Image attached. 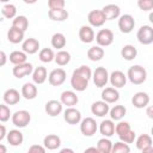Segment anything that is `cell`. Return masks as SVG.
I'll use <instances>...</instances> for the list:
<instances>
[{"mask_svg": "<svg viewBox=\"0 0 153 153\" xmlns=\"http://www.w3.org/2000/svg\"><path fill=\"white\" fill-rule=\"evenodd\" d=\"M131 104L136 108V109H143V108H147L148 104H149V96L148 93L143 92V91H140V92H136L133 98H131Z\"/></svg>", "mask_w": 153, "mask_h": 153, "instance_id": "obj_16", "label": "cell"}, {"mask_svg": "<svg viewBox=\"0 0 153 153\" xmlns=\"http://www.w3.org/2000/svg\"><path fill=\"white\" fill-rule=\"evenodd\" d=\"M87 20H88L91 26L100 27V26H103L105 24L106 18H105V16H104L102 10H92L87 16Z\"/></svg>", "mask_w": 153, "mask_h": 153, "instance_id": "obj_10", "label": "cell"}, {"mask_svg": "<svg viewBox=\"0 0 153 153\" xmlns=\"http://www.w3.org/2000/svg\"><path fill=\"white\" fill-rule=\"evenodd\" d=\"M20 97H22V93H19L18 90H16V88H7L4 92L2 99H4V103L7 104V105H16L17 103H19Z\"/></svg>", "mask_w": 153, "mask_h": 153, "instance_id": "obj_19", "label": "cell"}, {"mask_svg": "<svg viewBox=\"0 0 153 153\" xmlns=\"http://www.w3.org/2000/svg\"><path fill=\"white\" fill-rule=\"evenodd\" d=\"M48 72H47V68L43 67V66H38L33 69L32 72V81L33 84L36 85H41L43 84L47 79H48Z\"/></svg>", "mask_w": 153, "mask_h": 153, "instance_id": "obj_26", "label": "cell"}, {"mask_svg": "<svg viewBox=\"0 0 153 153\" xmlns=\"http://www.w3.org/2000/svg\"><path fill=\"white\" fill-rule=\"evenodd\" d=\"M141 153H153V146L152 147H148V148H146L143 151H141Z\"/></svg>", "mask_w": 153, "mask_h": 153, "instance_id": "obj_53", "label": "cell"}, {"mask_svg": "<svg viewBox=\"0 0 153 153\" xmlns=\"http://www.w3.org/2000/svg\"><path fill=\"white\" fill-rule=\"evenodd\" d=\"M39 49V42L36 38L29 37L26 38L23 43H22V50L26 54V55H32L36 54Z\"/></svg>", "mask_w": 153, "mask_h": 153, "instance_id": "obj_20", "label": "cell"}, {"mask_svg": "<svg viewBox=\"0 0 153 153\" xmlns=\"http://www.w3.org/2000/svg\"><path fill=\"white\" fill-rule=\"evenodd\" d=\"M7 39L8 42L13 43V44H18L20 42H24V32L19 29H16L13 26L10 27L8 32H7Z\"/></svg>", "mask_w": 153, "mask_h": 153, "instance_id": "obj_28", "label": "cell"}, {"mask_svg": "<svg viewBox=\"0 0 153 153\" xmlns=\"http://www.w3.org/2000/svg\"><path fill=\"white\" fill-rule=\"evenodd\" d=\"M114 143L109 140V137H102L97 142V148L100 153H111Z\"/></svg>", "mask_w": 153, "mask_h": 153, "instance_id": "obj_37", "label": "cell"}, {"mask_svg": "<svg viewBox=\"0 0 153 153\" xmlns=\"http://www.w3.org/2000/svg\"><path fill=\"white\" fill-rule=\"evenodd\" d=\"M97 129V122L92 117H86L80 122V131L84 136H93Z\"/></svg>", "mask_w": 153, "mask_h": 153, "instance_id": "obj_6", "label": "cell"}, {"mask_svg": "<svg viewBox=\"0 0 153 153\" xmlns=\"http://www.w3.org/2000/svg\"><path fill=\"white\" fill-rule=\"evenodd\" d=\"M71 61V54L66 50H59L55 54V62L59 66H66Z\"/></svg>", "mask_w": 153, "mask_h": 153, "instance_id": "obj_39", "label": "cell"}, {"mask_svg": "<svg viewBox=\"0 0 153 153\" xmlns=\"http://www.w3.org/2000/svg\"><path fill=\"white\" fill-rule=\"evenodd\" d=\"M135 26V19L131 14H122L118 18V29L122 33H129Z\"/></svg>", "mask_w": 153, "mask_h": 153, "instance_id": "obj_8", "label": "cell"}, {"mask_svg": "<svg viewBox=\"0 0 153 153\" xmlns=\"http://www.w3.org/2000/svg\"><path fill=\"white\" fill-rule=\"evenodd\" d=\"M148 19H149V22L153 24V11L149 12V14H148Z\"/></svg>", "mask_w": 153, "mask_h": 153, "instance_id": "obj_55", "label": "cell"}, {"mask_svg": "<svg viewBox=\"0 0 153 153\" xmlns=\"http://www.w3.org/2000/svg\"><path fill=\"white\" fill-rule=\"evenodd\" d=\"M11 120L13 126H16L17 128H25L31 121V115L26 110H18L12 115Z\"/></svg>", "mask_w": 153, "mask_h": 153, "instance_id": "obj_4", "label": "cell"}, {"mask_svg": "<svg viewBox=\"0 0 153 153\" xmlns=\"http://www.w3.org/2000/svg\"><path fill=\"white\" fill-rule=\"evenodd\" d=\"M135 140H136V134H135L134 130H129L127 134H124L123 136L120 137V141H122L124 143H128V145L129 143H133Z\"/></svg>", "mask_w": 153, "mask_h": 153, "instance_id": "obj_44", "label": "cell"}, {"mask_svg": "<svg viewBox=\"0 0 153 153\" xmlns=\"http://www.w3.org/2000/svg\"><path fill=\"white\" fill-rule=\"evenodd\" d=\"M0 153H6V146L4 143H0Z\"/></svg>", "mask_w": 153, "mask_h": 153, "instance_id": "obj_54", "label": "cell"}, {"mask_svg": "<svg viewBox=\"0 0 153 153\" xmlns=\"http://www.w3.org/2000/svg\"><path fill=\"white\" fill-rule=\"evenodd\" d=\"M129 130H131L130 124H129V122H126V121H120V122L116 124V127H115V133L118 135V137L123 136V135L127 134Z\"/></svg>", "mask_w": 153, "mask_h": 153, "instance_id": "obj_41", "label": "cell"}, {"mask_svg": "<svg viewBox=\"0 0 153 153\" xmlns=\"http://www.w3.org/2000/svg\"><path fill=\"white\" fill-rule=\"evenodd\" d=\"M137 6L142 11H152L153 10V0H139Z\"/></svg>", "mask_w": 153, "mask_h": 153, "instance_id": "obj_45", "label": "cell"}, {"mask_svg": "<svg viewBox=\"0 0 153 153\" xmlns=\"http://www.w3.org/2000/svg\"><path fill=\"white\" fill-rule=\"evenodd\" d=\"M26 153H47V148L42 145H32Z\"/></svg>", "mask_w": 153, "mask_h": 153, "instance_id": "obj_47", "label": "cell"}, {"mask_svg": "<svg viewBox=\"0 0 153 153\" xmlns=\"http://www.w3.org/2000/svg\"><path fill=\"white\" fill-rule=\"evenodd\" d=\"M137 55V50L133 44H126L121 49V56L126 61H133Z\"/></svg>", "mask_w": 153, "mask_h": 153, "instance_id": "obj_29", "label": "cell"}, {"mask_svg": "<svg viewBox=\"0 0 153 153\" xmlns=\"http://www.w3.org/2000/svg\"><path fill=\"white\" fill-rule=\"evenodd\" d=\"M91 112L98 117H104L110 112V106L104 100H97L91 105Z\"/></svg>", "mask_w": 153, "mask_h": 153, "instance_id": "obj_17", "label": "cell"}, {"mask_svg": "<svg viewBox=\"0 0 153 153\" xmlns=\"http://www.w3.org/2000/svg\"><path fill=\"white\" fill-rule=\"evenodd\" d=\"M106 20H112V19H117L121 17V10L117 5L115 4H109V5H105L103 8H102Z\"/></svg>", "mask_w": 153, "mask_h": 153, "instance_id": "obj_22", "label": "cell"}, {"mask_svg": "<svg viewBox=\"0 0 153 153\" xmlns=\"http://www.w3.org/2000/svg\"><path fill=\"white\" fill-rule=\"evenodd\" d=\"M127 74H124L122 71H114L111 74H110V78H109V81L111 84L112 87L115 88H122L126 86L127 84Z\"/></svg>", "mask_w": 153, "mask_h": 153, "instance_id": "obj_11", "label": "cell"}, {"mask_svg": "<svg viewBox=\"0 0 153 153\" xmlns=\"http://www.w3.org/2000/svg\"><path fill=\"white\" fill-rule=\"evenodd\" d=\"M43 146L49 151L57 149L61 146V139L56 134H48L43 139Z\"/></svg>", "mask_w": 153, "mask_h": 153, "instance_id": "obj_25", "label": "cell"}, {"mask_svg": "<svg viewBox=\"0 0 153 153\" xmlns=\"http://www.w3.org/2000/svg\"><path fill=\"white\" fill-rule=\"evenodd\" d=\"M60 102H61L63 105H66L67 108H74V105H76L78 102H79V97L76 96V93H75L74 91L67 90V91H63V92L61 93V96H60Z\"/></svg>", "mask_w": 153, "mask_h": 153, "instance_id": "obj_15", "label": "cell"}, {"mask_svg": "<svg viewBox=\"0 0 153 153\" xmlns=\"http://www.w3.org/2000/svg\"><path fill=\"white\" fill-rule=\"evenodd\" d=\"M32 72H33V66L30 62H25V63L14 66L12 69V73L17 79H22L24 76H27V75L32 74Z\"/></svg>", "mask_w": 153, "mask_h": 153, "instance_id": "obj_14", "label": "cell"}, {"mask_svg": "<svg viewBox=\"0 0 153 153\" xmlns=\"http://www.w3.org/2000/svg\"><path fill=\"white\" fill-rule=\"evenodd\" d=\"M59 153H74V151L72 149V148H62V149H60V152Z\"/></svg>", "mask_w": 153, "mask_h": 153, "instance_id": "obj_52", "label": "cell"}, {"mask_svg": "<svg viewBox=\"0 0 153 153\" xmlns=\"http://www.w3.org/2000/svg\"><path fill=\"white\" fill-rule=\"evenodd\" d=\"M67 73L63 68H55L49 73L48 81L51 86H61L66 81Z\"/></svg>", "mask_w": 153, "mask_h": 153, "instance_id": "obj_9", "label": "cell"}, {"mask_svg": "<svg viewBox=\"0 0 153 153\" xmlns=\"http://www.w3.org/2000/svg\"><path fill=\"white\" fill-rule=\"evenodd\" d=\"M49 10H61L65 8V1L63 0H49L48 1Z\"/></svg>", "mask_w": 153, "mask_h": 153, "instance_id": "obj_46", "label": "cell"}, {"mask_svg": "<svg viewBox=\"0 0 153 153\" xmlns=\"http://www.w3.org/2000/svg\"><path fill=\"white\" fill-rule=\"evenodd\" d=\"M92 71L88 66H80L76 69L73 71L72 76H71V86L73 87L74 91L76 92H82L87 88L88 81L92 78Z\"/></svg>", "mask_w": 153, "mask_h": 153, "instance_id": "obj_1", "label": "cell"}, {"mask_svg": "<svg viewBox=\"0 0 153 153\" xmlns=\"http://www.w3.org/2000/svg\"><path fill=\"white\" fill-rule=\"evenodd\" d=\"M38 57L44 63H49L51 61H55V54H54L53 49H50V48H43V49H41L39 50V54H38Z\"/></svg>", "mask_w": 153, "mask_h": 153, "instance_id": "obj_38", "label": "cell"}, {"mask_svg": "<svg viewBox=\"0 0 153 153\" xmlns=\"http://www.w3.org/2000/svg\"><path fill=\"white\" fill-rule=\"evenodd\" d=\"M0 129H1V134H0V141H2L5 137H7V133H6V128L4 124H0Z\"/></svg>", "mask_w": 153, "mask_h": 153, "instance_id": "obj_48", "label": "cell"}, {"mask_svg": "<svg viewBox=\"0 0 153 153\" xmlns=\"http://www.w3.org/2000/svg\"><path fill=\"white\" fill-rule=\"evenodd\" d=\"M96 42L99 47H109L114 42V32L110 29H100L96 35Z\"/></svg>", "mask_w": 153, "mask_h": 153, "instance_id": "obj_7", "label": "cell"}, {"mask_svg": "<svg viewBox=\"0 0 153 153\" xmlns=\"http://www.w3.org/2000/svg\"><path fill=\"white\" fill-rule=\"evenodd\" d=\"M135 143H136V148L140 149V151H143L148 147H152V136L148 135V134H141L136 140H135Z\"/></svg>", "mask_w": 153, "mask_h": 153, "instance_id": "obj_35", "label": "cell"}, {"mask_svg": "<svg viewBox=\"0 0 153 153\" xmlns=\"http://www.w3.org/2000/svg\"><path fill=\"white\" fill-rule=\"evenodd\" d=\"M44 110H45V112H47L50 117H55V116H59V115L62 112V110H63V104H62L60 100L51 99V100H48V102L45 103Z\"/></svg>", "mask_w": 153, "mask_h": 153, "instance_id": "obj_13", "label": "cell"}, {"mask_svg": "<svg viewBox=\"0 0 153 153\" xmlns=\"http://www.w3.org/2000/svg\"><path fill=\"white\" fill-rule=\"evenodd\" d=\"M109 78H110V74L108 72V69L105 67H97L93 73H92V80H93V84L96 85V87H105L106 84L109 82Z\"/></svg>", "mask_w": 153, "mask_h": 153, "instance_id": "obj_3", "label": "cell"}, {"mask_svg": "<svg viewBox=\"0 0 153 153\" xmlns=\"http://www.w3.org/2000/svg\"><path fill=\"white\" fill-rule=\"evenodd\" d=\"M146 115L148 116V118L153 120V105H148L146 108Z\"/></svg>", "mask_w": 153, "mask_h": 153, "instance_id": "obj_49", "label": "cell"}, {"mask_svg": "<svg viewBox=\"0 0 153 153\" xmlns=\"http://www.w3.org/2000/svg\"><path fill=\"white\" fill-rule=\"evenodd\" d=\"M115 123L114 121L110 120H103L99 124V131L104 137H111L115 134Z\"/></svg>", "mask_w": 153, "mask_h": 153, "instance_id": "obj_24", "label": "cell"}, {"mask_svg": "<svg viewBox=\"0 0 153 153\" xmlns=\"http://www.w3.org/2000/svg\"><path fill=\"white\" fill-rule=\"evenodd\" d=\"M23 141H24V136L19 129H12L7 133V142L11 146H13V147L20 146L23 143Z\"/></svg>", "mask_w": 153, "mask_h": 153, "instance_id": "obj_27", "label": "cell"}, {"mask_svg": "<svg viewBox=\"0 0 153 153\" xmlns=\"http://www.w3.org/2000/svg\"><path fill=\"white\" fill-rule=\"evenodd\" d=\"M66 43H67V39H66V36L61 32H56L51 36V45L53 48L57 49V50H62V48L66 47Z\"/></svg>", "mask_w": 153, "mask_h": 153, "instance_id": "obj_34", "label": "cell"}, {"mask_svg": "<svg viewBox=\"0 0 153 153\" xmlns=\"http://www.w3.org/2000/svg\"><path fill=\"white\" fill-rule=\"evenodd\" d=\"M0 56H1L0 66H5V63H6V54H5V51H4V50H1V51H0Z\"/></svg>", "mask_w": 153, "mask_h": 153, "instance_id": "obj_51", "label": "cell"}, {"mask_svg": "<svg viewBox=\"0 0 153 153\" xmlns=\"http://www.w3.org/2000/svg\"><path fill=\"white\" fill-rule=\"evenodd\" d=\"M111 153H130V147L128 143H124L122 141L115 142L112 146Z\"/></svg>", "mask_w": 153, "mask_h": 153, "instance_id": "obj_42", "label": "cell"}, {"mask_svg": "<svg viewBox=\"0 0 153 153\" xmlns=\"http://www.w3.org/2000/svg\"><path fill=\"white\" fill-rule=\"evenodd\" d=\"M104 49L99 45H93L87 50V57L88 60L96 62V61H100L104 57Z\"/></svg>", "mask_w": 153, "mask_h": 153, "instance_id": "obj_30", "label": "cell"}, {"mask_svg": "<svg viewBox=\"0 0 153 153\" xmlns=\"http://www.w3.org/2000/svg\"><path fill=\"white\" fill-rule=\"evenodd\" d=\"M12 115L13 114H11V110H10V108L7 106V104H1L0 105V121L4 123V122H6V121H8L10 120V117H12Z\"/></svg>", "mask_w": 153, "mask_h": 153, "instance_id": "obj_43", "label": "cell"}, {"mask_svg": "<svg viewBox=\"0 0 153 153\" xmlns=\"http://www.w3.org/2000/svg\"><path fill=\"white\" fill-rule=\"evenodd\" d=\"M136 38L143 45H148L153 43V27L151 25H142L137 30Z\"/></svg>", "mask_w": 153, "mask_h": 153, "instance_id": "obj_5", "label": "cell"}, {"mask_svg": "<svg viewBox=\"0 0 153 153\" xmlns=\"http://www.w3.org/2000/svg\"><path fill=\"white\" fill-rule=\"evenodd\" d=\"M22 96L27 99V100H31V99H35L37 97V93H38V90H37V86L36 84L33 82H25L23 86H22Z\"/></svg>", "mask_w": 153, "mask_h": 153, "instance_id": "obj_23", "label": "cell"}, {"mask_svg": "<svg viewBox=\"0 0 153 153\" xmlns=\"http://www.w3.org/2000/svg\"><path fill=\"white\" fill-rule=\"evenodd\" d=\"M120 99V92L115 87H105L102 91V100H104L108 104L116 103Z\"/></svg>", "mask_w": 153, "mask_h": 153, "instance_id": "obj_21", "label": "cell"}, {"mask_svg": "<svg viewBox=\"0 0 153 153\" xmlns=\"http://www.w3.org/2000/svg\"><path fill=\"white\" fill-rule=\"evenodd\" d=\"M48 16L51 20L54 22H63L68 18V11L65 10V8H61V10H49L48 11Z\"/></svg>", "mask_w": 153, "mask_h": 153, "instance_id": "obj_31", "label": "cell"}, {"mask_svg": "<svg viewBox=\"0 0 153 153\" xmlns=\"http://www.w3.org/2000/svg\"><path fill=\"white\" fill-rule=\"evenodd\" d=\"M126 114H127V109L124 105H115L114 108L110 109V112H109L110 118L112 121H118V122L124 117Z\"/></svg>", "mask_w": 153, "mask_h": 153, "instance_id": "obj_33", "label": "cell"}, {"mask_svg": "<svg viewBox=\"0 0 153 153\" xmlns=\"http://www.w3.org/2000/svg\"><path fill=\"white\" fill-rule=\"evenodd\" d=\"M10 62L13 63L14 66H18V65H22V63H25L26 62V59H27V55L23 51V50H14L10 54Z\"/></svg>", "mask_w": 153, "mask_h": 153, "instance_id": "obj_32", "label": "cell"}, {"mask_svg": "<svg viewBox=\"0 0 153 153\" xmlns=\"http://www.w3.org/2000/svg\"><path fill=\"white\" fill-rule=\"evenodd\" d=\"M12 26L16 29L22 30L23 32H25L29 27V20L25 16H17L13 20H12Z\"/></svg>", "mask_w": 153, "mask_h": 153, "instance_id": "obj_36", "label": "cell"}, {"mask_svg": "<svg viewBox=\"0 0 153 153\" xmlns=\"http://www.w3.org/2000/svg\"><path fill=\"white\" fill-rule=\"evenodd\" d=\"M127 78H128V80L131 84H134V85H141L147 79V71L142 66H140V65H134V66H131L128 69Z\"/></svg>", "mask_w": 153, "mask_h": 153, "instance_id": "obj_2", "label": "cell"}, {"mask_svg": "<svg viewBox=\"0 0 153 153\" xmlns=\"http://www.w3.org/2000/svg\"><path fill=\"white\" fill-rule=\"evenodd\" d=\"M151 134H152V136H153V127L151 128Z\"/></svg>", "mask_w": 153, "mask_h": 153, "instance_id": "obj_56", "label": "cell"}, {"mask_svg": "<svg viewBox=\"0 0 153 153\" xmlns=\"http://www.w3.org/2000/svg\"><path fill=\"white\" fill-rule=\"evenodd\" d=\"M79 38L82 43H91L96 39V33L92 29V26L90 25H82L80 29H79Z\"/></svg>", "mask_w": 153, "mask_h": 153, "instance_id": "obj_18", "label": "cell"}, {"mask_svg": "<svg viewBox=\"0 0 153 153\" xmlns=\"http://www.w3.org/2000/svg\"><path fill=\"white\" fill-rule=\"evenodd\" d=\"M63 120L68 124H79L81 120V112L75 108H67L63 111Z\"/></svg>", "mask_w": 153, "mask_h": 153, "instance_id": "obj_12", "label": "cell"}, {"mask_svg": "<svg viewBox=\"0 0 153 153\" xmlns=\"http://www.w3.org/2000/svg\"><path fill=\"white\" fill-rule=\"evenodd\" d=\"M1 13L7 19H14L17 17V7L13 4H5L1 8Z\"/></svg>", "mask_w": 153, "mask_h": 153, "instance_id": "obj_40", "label": "cell"}, {"mask_svg": "<svg viewBox=\"0 0 153 153\" xmlns=\"http://www.w3.org/2000/svg\"><path fill=\"white\" fill-rule=\"evenodd\" d=\"M84 153H100L97 147H88L84 151Z\"/></svg>", "mask_w": 153, "mask_h": 153, "instance_id": "obj_50", "label": "cell"}]
</instances>
